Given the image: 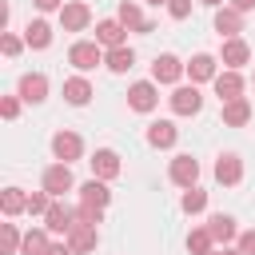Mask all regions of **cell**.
<instances>
[{"label": "cell", "instance_id": "6", "mask_svg": "<svg viewBox=\"0 0 255 255\" xmlns=\"http://www.w3.org/2000/svg\"><path fill=\"white\" fill-rule=\"evenodd\" d=\"M167 104H171L175 116H195V112L203 108V96H199V88L191 84V88H175V92L167 96Z\"/></svg>", "mask_w": 255, "mask_h": 255}, {"label": "cell", "instance_id": "39", "mask_svg": "<svg viewBox=\"0 0 255 255\" xmlns=\"http://www.w3.org/2000/svg\"><path fill=\"white\" fill-rule=\"evenodd\" d=\"M231 8H235V12H251V8H255V0H231Z\"/></svg>", "mask_w": 255, "mask_h": 255}, {"label": "cell", "instance_id": "16", "mask_svg": "<svg viewBox=\"0 0 255 255\" xmlns=\"http://www.w3.org/2000/svg\"><path fill=\"white\" fill-rule=\"evenodd\" d=\"M124 32H128V28H124L120 20H100V24H96V44L108 48V52H112V48H124Z\"/></svg>", "mask_w": 255, "mask_h": 255}, {"label": "cell", "instance_id": "22", "mask_svg": "<svg viewBox=\"0 0 255 255\" xmlns=\"http://www.w3.org/2000/svg\"><path fill=\"white\" fill-rule=\"evenodd\" d=\"M68 247H72L76 255L92 251V247H96V227H92V223H76V227L68 231Z\"/></svg>", "mask_w": 255, "mask_h": 255}, {"label": "cell", "instance_id": "17", "mask_svg": "<svg viewBox=\"0 0 255 255\" xmlns=\"http://www.w3.org/2000/svg\"><path fill=\"white\" fill-rule=\"evenodd\" d=\"M44 96H48V76H44V72H28V76H20V100L40 104Z\"/></svg>", "mask_w": 255, "mask_h": 255}, {"label": "cell", "instance_id": "25", "mask_svg": "<svg viewBox=\"0 0 255 255\" xmlns=\"http://www.w3.org/2000/svg\"><path fill=\"white\" fill-rule=\"evenodd\" d=\"M24 44H28V48H48V44H52V28H48L44 20H32V24L24 28Z\"/></svg>", "mask_w": 255, "mask_h": 255}, {"label": "cell", "instance_id": "36", "mask_svg": "<svg viewBox=\"0 0 255 255\" xmlns=\"http://www.w3.org/2000/svg\"><path fill=\"white\" fill-rule=\"evenodd\" d=\"M239 255H255V231H243L239 235V247H235Z\"/></svg>", "mask_w": 255, "mask_h": 255}, {"label": "cell", "instance_id": "18", "mask_svg": "<svg viewBox=\"0 0 255 255\" xmlns=\"http://www.w3.org/2000/svg\"><path fill=\"white\" fill-rule=\"evenodd\" d=\"M175 139H179V128H175L171 120L147 124V143H151V147H175Z\"/></svg>", "mask_w": 255, "mask_h": 255}, {"label": "cell", "instance_id": "2", "mask_svg": "<svg viewBox=\"0 0 255 255\" xmlns=\"http://www.w3.org/2000/svg\"><path fill=\"white\" fill-rule=\"evenodd\" d=\"M128 104H131V112H151V108L159 104L155 80H135V84L128 88Z\"/></svg>", "mask_w": 255, "mask_h": 255}, {"label": "cell", "instance_id": "10", "mask_svg": "<svg viewBox=\"0 0 255 255\" xmlns=\"http://www.w3.org/2000/svg\"><path fill=\"white\" fill-rule=\"evenodd\" d=\"M167 175H171L175 187H195V179H199V163H195L191 155H175L171 167H167Z\"/></svg>", "mask_w": 255, "mask_h": 255}, {"label": "cell", "instance_id": "5", "mask_svg": "<svg viewBox=\"0 0 255 255\" xmlns=\"http://www.w3.org/2000/svg\"><path fill=\"white\" fill-rule=\"evenodd\" d=\"M183 72H187V64H179L171 52H163V56L151 60V80H155V84H175Z\"/></svg>", "mask_w": 255, "mask_h": 255}, {"label": "cell", "instance_id": "29", "mask_svg": "<svg viewBox=\"0 0 255 255\" xmlns=\"http://www.w3.org/2000/svg\"><path fill=\"white\" fill-rule=\"evenodd\" d=\"M104 64H108L112 72H128V68L135 64V52H131L128 44H124V48H112V52L104 56Z\"/></svg>", "mask_w": 255, "mask_h": 255}, {"label": "cell", "instance_id": "34", "mask_svg": "<svg viewBox=\"0 0 255 255\" xmlns=\"http://www.w3.org/2000/svg\"><path fill=\"white\" fill-rule=\"evenodd\" d=\"M0 48H4V56H16V52H20L24 44H20V40H16L12 32H4V36H0Z\"/></svg>", "mask_w": 255, "mask_h": 255}, {"label": "cell", "instance_id": "27", "mask_svg": "<svg viewBox=\"0 0 255 255\" xmlns=\"http://www.w3.org/2000/svg\"><path fill=\"white\" fill-rule=\"evenodd\" d=\"M187 251H191V255H211V251H215L211 231H207V227H195V231L187 235Z\"/></svg>", "mask_w": 255, "mask_h": 255}, {"label": "cell", "instance_id": "7", "mask_svg": "<svg viewBox=\"0 0 255 255\" xmlns=\"http://www.w3.org/2000/svg\"><path fill=\"white\" fill-rule=\"evenodd\" d=\"M80 151H84V139H80L76 131H56V135H52V155H56L60 163L80 159Z\"/></svg>", "mask_w": 255, "mask_h": 255}, {"label": "cell", "instance_id": "40", "mask_svg": "<svg viewBox=\"0 0 255 255\" xmlns=\"http://www.w3.org/2000/svg\"><path fill=\"white\" fill-rule=\"evenodd\" d=\"M199 4H207V8H219V4H223V0H199Z\"/></svg>", "mask_w": 255, "mask_h": 255}, {"label": "cell", "instance_id": "42", "mask_svg": "<svg viewBox=\"0 0 255 255\" xmlns=\"http://www.w3.org/2000/svg\"><path fill=\"white\" fill-rule=\"evenodd\" d=\"M147 4H155V8H159V4H167V0H147Z\"/></svg>", "mask_w": 255, "mask_h": 255}, {"label": "cell", "instance_id": "24", "mask_svg": "<svg viewBox=\"0 0 255 255\" xmlns=\"http://www.w3.org/2000/svg\"><path fill=\"white\" fill-rule=\"evenodd\" d=\"M247 120H251V104H247L243 96L231 100V104H223V124H227V128H243Z\"/></svg>", "mask_w": 255, "mask_h": 255}, {"label": "cell", "instance_id": "13", "mask_svg": "<svg viewBox=\"0 0 255 255\" xmlns=\"http://www.w3.org/2000/svg\"><path fill=\"white\" fill-rule=\"evenodd\" d=\"M215 179H219L223 187H235V183L243 179V163H239V155H235V151H227V155H219V159H215Z\"/></svg>", "mask_w": 255, "mask_h": 255}, {"label": "cell", "instance_id": "9", "mask_svg": "<svg viewBox=\"0 0 255 255\" xmlns=\"http://www.w3.org/2000/svg\"><path fill=\"white\" fill-rule=\"evenodd\" d=\"M44 227H48V231H56V235H68V231L76 227V211H72L68 203L52 199V207H48V215H44Z\"/></svg>", "mask_w": 255, "mask_h": 255}, {"label": "cell", "instance_id": "1", "mask_svg": "<svg viewBox=\"0 0 255 255\" xmlns=\"http://www.w3.org/2000/svg\"><path fill=\"white\" fill-rule=\"evenodd\" d=\"M104 56H108V52H104L96 40H76V44L68 48V64L80 68V72H92L96 64H104Z\"/></svg>", "mask_w": 255, "mask_h": 255}, {"label": "cell", "instance_id": "26", "mask_svg": "<svg viewBox=\"0 0 255 255\" xmlns=\"http://www.w3.org/2000/svg\"><path fill=\"white\" fill-rule=\"evenodd\" d=\"M0 207H4V215L12 219V215H20V211H28V195H24L20 187H4V195H0Z\"/></svg>", "mask_w": 255, "mask_h": 255}, {"label": "cell", "instance_id": "12", "mask_svg": "<svg viewBox=\"0 0 255 255\" xmlns=\"http://www.w3.org/2000/svg\"><path fill=\"white\" fill-rule=\"evenodd\" d=\"M211 84H215V96H219L223 104H231V100H239V96H243V76H239V72H231V68H227V72H219Z\"/></svg>", "mask_w": 255, "mask_h": 255}, {"label": "cell", "instance_id": "41", "mask_svg": "<svg viewBox=\"0 0 255 255\" xmlns=\"http://www.w3.org/2000/svg\"><path fill=\"white\" fill-rule=\"evenodd\" d=\"M211 255H239V251H227V247H223V251H211Z\"/></svg>", "mask_w": 255, "mask_h": 255}, {"label": "cell", "instance_id": "33", "mask_svg": "<svg viewBox=\"0 0 255 255\" xmlns=\"http://www.w3.org/2000/svg\"><path fill=\"white\" fill-rule=\"evenodd\" d=\"M167 16L171 20H187L191 16V0H167Z\"/></svg>", "mask_w": 255, "mask_h": 255}, {"label": "cell", "instance_id": "3", "mask_svg": "<svg viewBox=\"0 0 255 255\" xmlns=\"http://www.w3.org/2000/svg\"><path fill=\"white\" fill-rule=\"evenodd\" d=\"M76 187V179H72V167L68 163H52L48 171H44V191L52 195V199H60L64 191H72Z\"/></svg>", "mask_w": 255, "mask_h": 255}, {"label": "cell", "instance_id": "15", "mask_svg": "<svg viewBox=\"0 0 255 255\" xmlns=\"http://www.w3.org/2000/svg\"><path fill=\"white\" fill-rule=\"evenodd\" d=\"M215 32L227 36V40H235V36L243 32V12H235L231 4H227V8H215Z\"/></svg>", "mask_w": 255, "mask_h": 255}, {"label": "cell", "instance_id": "30", "mask_svg": "<svg viewBox=\"0 0 255 255\" xmlns=\"http://www.w3.org/2000/svg\"><path fill=\"white\" fill-rule=\"evenodd\" d=\"M179 207H183L187 215H199V211L207 207V191H199V187H187V191H183V199H179Z\"/></svg>", "mask_w": 255, "mask_h": 255}, {"label": "cell", "instance_id": "35", "mask_svg": "<svg viewBox=\"0 0 255 255\" xmlns=\"http://www.w3.org/2000/svg\"><path fill=\"white\" fill-rule=\"evenodd\" d=\"M16 112H20V100H16V96H4V104H0V116H4V120H16Z\"/></svg>", "mask_w": 255, "mask_h": 255}, {"label": "cell", "instance_id": "8", "mask_svg": "<svg viewBox=\"0 0 255 255\" xmlns=\"http://www.w3.org/2000/svg\"><path fill=\"white\" fill-rule=\"evenodd\" d=\"M108 203H112V191H108V183L92 175V179H88V183L80 187V207H92V211H104Z\"/></svg>", "mask_w": 255, "mask_h": 255}, {"label": "cell", "instance_id": "28", "mask_svg": "<svg viewBox=\"0 0 255 255\" xmlns=\"http://www.w3.org/2000/svg\"><path fill=\"white\" fill-rule=\"evenodd\" d=\"M48 247H52V243H48V231H40V227H36V231H28V235H24L20 255H48Z\"/></svg>", "mask_w": 255, "mask_h": 255}, {"label": "cell", "instance_id": "19", "mask_svg": "<svg viewBox=\"0 0 255 255\" xmlns=\"http://www.w3.org/2000/svg\"><path fill=\"white\" fill-rule=\"evenodd\" d=\"M219 56H223V64H227L231 72H239V68L251 60V48H247V44L235 36V40H223V52H219Z\"/></svg>", "mask_w": 255, "mask_h": 255}, {"label": "cell", "instance_id": "4", "mask_svg": "<svg viewBox=\"0 0 255 255\" xmlns=\"http://www.w3.org/2000/svg\"><path fill=\"white\" fill-rule=\"evenodd\" d=\"M60 24H64V32H84L92 24V8L84 0H72V4L60 8Z\"/></svg>", "mask_w": 255, "mask_h": 255}, {"label": "cell", "instance_id": "11", "mask_svg": "<svg viewBox=\"0 0 255 255\" xmlns=\"http://www.w3.org/2000/svg\"><path fill=\"white\" fill-rule=\"evenodd\" d=\"M88 163H92V175H96V179H104V183L120 175V155H116L112 147H100V151H96Z\"/></svg>", "mask_w": 255, "mask_h": 255}, {"label": "cell", "instance_id": "31", "mask_svg": "<svg viewBox=\"0 0 255 255\" xmlns=\"http://www.w3.org/2000/svg\"><path fill=\"white\" fill-rule=\"evenodd\" d=\"M20 243H24V235L16 231V223H4V239H0V251H4V255H16V251H20Z\"/></svg>", "mask_w": 255, "mask_h": 255}, {"label": "cell", "instance_id": "32", "mask_svg": "<svg viewBox=\"0 0 255 255\" xmlns=\"http://www.w3.org/2000/svg\"><path fill=\"white\" fill-rule=\"evenodd\" d=\"M48 207H52V195L48 191H32L28 195V215H48Z\"/></svg>", "mask_w": 255, "mask_h": 255}, {"label": "cell", "instance_id": "21", "mask_svg": "<svg viewBox=\"0 0 255 255\" xmlns=\"http://www.w3.org/2000/svg\"><path fill=\"white\" fill-rule=\"evenodd\" d=\"M64 100H68L72 108H84V104L92 100V84H88L84 76H72V80H64Z\"/></svg>", "mask_w": 255, "mask_h": 255}, {"label": "cell", "instance_id": "23", "mask_svg": "<svg viewBox=\"0 0 255 255\" xmlns=\"http://www.w3.org/2000/svg\"><path fill=\"white\" fill-rule=\"evenodd\" d=\"M207 231H211V239H215V243H223V247H227V243L239 235L231 215H211V219H207Z\"/></svg>", "mask_w": 255, "mask_h": 255}, {"label": "cell", "instance_id": "14", "mask_svg": "<svg viewBox=\"0 0 255 255\" xmlns=\"http://www.w3.org/2000/svg\"><path fill=\"white\" fill-rule=\"evenodd\" d=\"M116 20H120L124 28H131V32H143V36L155 28V24H151V20H147V16H143V12H139L131 0H120V16H116Z\"/></svg>", "mask_w": 255, "mask_h": 255}, {"label": "cell", "instance_id": "20", "mask_svg": "<svg viewBox=\"0 0 255 255\" xmlns=\"http://www.w3.org/2000/svg\"><path fill=\"white\" fill-rule=\"evenodd\" d=\"M187 76H191V84H203V80H215L219 72H215V56H207V52H199V56H191V64H187Z\"/></svg>", "mask_w": 255, "mask_h": 255}, {"label": "cell", "instance_id": "37", "mask_svg": "<svg viewBox=\"0 0 255 255\" xmlns=\"http://www.w3.org/2000/svg\"><path fill=\"white\" fill-rule=\"evenodd\" d=\"M40 12H52V8H64V0H32Z\"/></svg>", "mask_w": 255, "mask_h": 255}, {"label": "cell", "instance_id": "38", "mask_svg": "<svg viewBox=\"0 0 255 255\" xmlns=\"http://www.w3.org/2000/svg\"><path fill=\"white\" fill-rule=\"evenodd\" d=\"M48 255H76V251H72L68 243H52V247H48Z\"/></svg>", "mask_w": 255, "mask_h": 255}]
</instances>
